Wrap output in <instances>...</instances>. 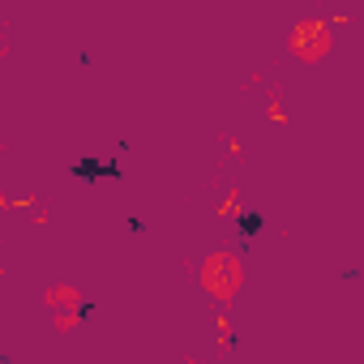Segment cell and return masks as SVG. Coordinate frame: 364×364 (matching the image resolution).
Listing matches in <instances>:
<instances>
[{"mask_svg":"<svg viewBox=\"0 0 364 364\" xmlns=\"http://www.w3.org/2000/svg\"><path fill=\"white\" fill-rule=\"evenodd\" d=\"M245 283V266L236 253H210L206 266H202V287L215 296V300H232Z\"/></svg>","mask_w":364,"mask_h":364,"instance_id":"cell-1","label":"cell"},{"mask_svg":"<svg viewBox=\"0 0 364 364\" xmlns=\"http://www.w3.org/2000/svg\"><path fill=\"white\" fill-rule=\"evenodd\" d=\"M291 52L300 56V60H321L326 52H330V26L326 22H317V18H304L296 31H291Z\"/></svg>","mask_w":364,"mask_h":364,"instance_id":"cell-2","label":"cell"},{"mask_svg":"<svg viewBox=\"0 0 364 364\" xmlns=\"http://www.w3.org/2000/svg\"><path fill=\"white\" fill-rule=\"evenodd\" d=\"M77 300H82V291H77V287H52V291H48V304H52L56 313H60L65 304H77Z\"/></svg>","mask_w":364,"mask_h":364,"instance_id":"cell-3","label":"cell"}]
</instances>
